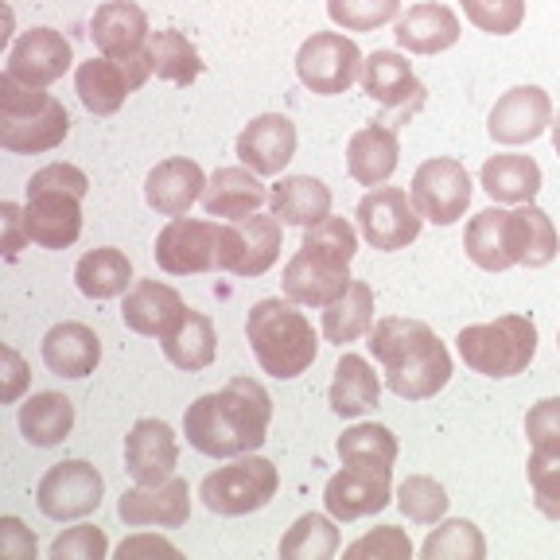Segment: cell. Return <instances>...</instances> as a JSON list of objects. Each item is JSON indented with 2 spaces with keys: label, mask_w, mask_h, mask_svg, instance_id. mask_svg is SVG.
Instances as JSON below:
<instances>
[{
  "label": "cell",
  "mask_w": 560,
  "mask_h": 560,
  "mask_svg": "<svg viewBox=\"0 0 560 560\" xmlns=\"http://www.w3.org/2000/svg\"><path fill=\"white\" fill-rule=\"evenodd\" d=\"M272 397L254 377H230L219 394H202L184 412V436L210 459H237L265 444Z\"/></svg>",
  "instance_id": "1"
},
{
  "label": "cell",
  "mask_w": 560,
  "mask_h": 560,
  "mask_svg": "<svg viewBox=\"0 0 560 560\" xmlns=\"http://www.w3.org/2000/svg\"><path fill=\"white\" fill-rule=\"evenodd\" d=\"M370 354L382 366L385 385L401 401H424L436 397L452 377V354L440 342V335L420 319L385 315L370 327Z\"/></svg>",
  "instance_id": "2"
},
{
  "label": "cell",
  "mask_w": 560,
  "mask_h": 560,
  "mask_svg": "<svg viewBox=\"0 0 560 560\" xmlns=\"http://www.w3.org/2000/svg\"><path fill=\"white\" fill-rule=\"evenodd\" d=\"M464 249L479 269L506 272L514 265L545 269L557 257L560 237L552 219L534 202H522L517 210L487 207L467 222Z\"/></svg>",
  "instance_id": "3"
},
{
  "label": "cell",
  "mask_w": 560,
  "mask_h": 560,
  "mask_svg": "<svg viewBox=\"0 0 560 560\" xmlns=\"http://www.w3.org/2000/svg\"><path fill=\"white\" fill-rule=\"evenodd\" d=\"M245 339L254 347L257 366L280 382L300 377L319 354V335H315L312 319L289 296L257 300L245 319Z\"/></svg>",
  "instance_id": "4"
},
{
  "label": "cell",
  "mask_w": 560,
  "mask_h": 560,
  "mask_svg": "<svg viewBox=\"0 0 560 560\" xmlns=\"http://www.w3.org/2000/svg\"><path fill=\"white\" fill-rule=\"evenodd\" d=\"M90 179L74 164H47L27 179L24 226L39 249H70L82 234V199Z\"/></svg>",
  "instance_id": "5"
},
{
  "label": "cell",
  "mask_w": 560,
  "mask_h": 560,
  "mask_svg": "<svg viewBox=\"0 0 560 560\" xmlns=\"http://www.w3.org/2000/svg\"><path fill=\"white\" fill-rule=\"evenodd\" d=\"M70 132V117L59 97L44 94V86L0 74V149L16 156H39L59 149Z\"/></svg>",
  "instance_id": "6"
},
{
  "label": "cell",
  "mask_w": 560,
  "mask_h": 560,
  "mask_svg": "<svg viewBox=\"0 0 560 560\" xmlns=\"http://www.w3.org/2000/svg\"><path fill=\"white\" fill-rule=\"evenodd\" d=\"M459 359L467 370L482 377H514L522 374L537 354V324L529 315L510 312L499 315L494 324H471L455 339Z\"/></svg>",
  "instance_id": "7"
},
{
  "label": "cell",
  "mask_w": 560,
  "mask_h": 560,
  "mask_svg": "<svg viewBox=\"0 0 560 560\" xmlns=\"http://www.w3.org/2000/svg\"><path fill=\"white\" fill-rule=\"evenodd\" d=\"M280 487V475L269 459L261 455H237L234 464L219 467V471H210L199 487V499L210 514H222V517H242V514H254V510H265L272 502Z\"/></svg>",
  "instance_id": "8"
},
{
  "label": "cell",
  "mask_w": 560,
  "mask_h": 560,
  "mask_svg": "<svg viewBox=\"0 0 560 560\" xmlns=\"http://www.w3.org/2000/svg\"><path fill=\"white\" fill-rule=\"evenodd\" d=\"M152 55L149 47L129 59H109V55H97V59L82 62L74 70V90H79V102L86 105L94 117H109L125 105V97L132 90H140L152 79Z\"/></svg>",
  "instance_id": "9"
},
{
  "label": "cell",
  "mask_w": 560,
  "mask_h": 560,
  "mask_svg": "<svg viewBox=\"0 0 560 560\" xmlns=\"http://www.w3.org/2000/svg\"><path fill=\"white\" fill-rule=\"evenodd\" d=\"M362 51L354 39L339 32H315L296 51V74L312 94H347L362 79Z\"/></svg>",
  "instance_id": "10"
},
{
  "label": "cell",
  "mask_w": 560,
  "mask_h": 560,
  "mask_svg": "<svg viewBox=\"0 0 560 560\" xmlns=\"http://www.w3.org/2000/svg\"><path fill=\"white\" fill-rule=\"evenodd\" d=\"M156 265L167 277H199L214 272L222 257V222L172 219L156 237Z\"/></svg>",
  "instance_id": "11"
},
{
  "label": "cell",
  "mask_w": 560,
  "mask_h": 560,
  "mask_svg": "<svg viewBox=\"0 0 560 560\" xmlns=\"http://www.w3.org/2000/svg\"><path fill=\"white\" fill-rule=\"evenodd\" d=\"M471 175L459 160L452 156H432L417 167L412 175V202L429 222L436 226H452L467 214L471 207Z\"/></svg>",
  "instance_id": "12"
},
{
  "label": "cell",
  "mask_w": 560,
  "mask_h": 560,
  "mask_svg": "<svg viewBox=\"0 0 560 560\" xmlns=\"http://www.w3.org/2000/svg\"><path fill=\"white\" fill-rule=\"evenodd\" d=\"M280 219L277 214H249V219L222 222V257L219 272H234V277L254 280L269 272L280 257Z\"/></svg>",
  "instance_id": "13"
},
{
  "label": "cell",
  "mask_w": 560,
  "mask_h": 560,
  "mask_svg": "<svg viewBox=\"0 0 560 560\" xmlns=\"http://www.w3.org/2000/svg\"><path fill=\"white\" fill-rule=\"evenodd\" d=\"M359 230L374 249L382 254H394V249H405L420 237V214L412 195H405L401 187H374L370 195H362L359 202Z\"/></svg>",
  "instance_id": "14"
},
{
  "label": "cell",
  "mask_w": 560,
  "mask_h": 560,
  "mask_svg": "<svg viewBox=\"0 0 560 560\" xmlns=\"http://www.w3.org/2000/svg\"><path fill=\"white\" fill-rule=\"evenodd\" d=\"M105 482L97 475L94 464L86 459H67V464H55L51 471L39 479L35 490V502L51 522H70V517H86L102 506Z\"/></svg>",
  "instance_id": "15"
},
{
  "label": "cell",
  "mask_w": 560,
  "mask_h": 560,
  "mask_svg": "<svg viewBox=\"0 0 560 560\" xmlns=\"http://www.w3.org/2000/svg\"><path fill=\"white\" fill-rule=\"evenodd\" d=\"M394 502V479L389 467H350L342 464L339 475L327 479L324 506L335 522H359V517L382 514Z\"/></svg>",
  "instance_id": "16"
},
{
  "label": "cell",
  "mask_w": 560,
  "mask_h": 560,
  "mask_svg": "<svg viewBox=\"0 0 560 560\" xmlns=\"http://www.w3.org/2000/svg\"><path fill=\"white\" fill-rule=\"evenodd\" d=\"M552 125V102L541 86H514L494 102L487 117L490 140H499L506 149L517 144H534L545 129Z\"/></svg>",
  "instance_id": "17"
},
{
  "label": "cell",
  "mask_w": 560,
  "mask_h": 560,
  "mask_svg": "<svg viewBox=\"0 0 560 560\" xmlns=\"http://www.w3.org/2000/svg\"><path fill=\"white\" fill-rule=\"evenodd\" d=\"M74 62V51H70V39L55 27H32L12 44L9 62H4V74L24 86H51Z\"/></svg>",
  "instance_id": "18"
},
{
  "label": "cell",
  "mask_w": 560,
  "mask_h": 560,
  "mask_svg": "<svg viewBox=\"0 0 560 560\" xmlns=\"http://www.w3.org/2000/svg\"><path fill=\"white\" fill-rule=\"evenodd\" d=\"M350 284H354V277H350L347 261H335V257L307 249V245H300V254L284 265V296L300 307L335 304Z\"/></svg>",
  "instance_id": "19"
},
{
  "label": "cell",
  "mask_w": 560,
  "mask_h": 560,
  "mask_svg": "<svg viewBox=\"0 0 560 560\" xmlns=\"http://www.w3.org/2000/svg\"><path fill=\"white\" fill-rule=\"evenodd\" d=\"M117 517L132 529L140 525H160V529H179V525L191 517V487L187 479L172 475L164 482H152V487H132L117 502Z\"/></svg>",
  "instance_id": "20"
},
{
  "label": "cell",
  "mask_w": 560,
  "mask_h": 560,
  "mask_svg": "<svg viewBox=\"0 0 560 560\" xmlns=\"http://www.w3.org/2000/svg\"><path fill=\"white\" fill-rule=\"evenodd\" d=\"M175 464H179V440H175V432L156 417L137 420L132 432L125 436V471L140 487H152V482L172 479Z\"/></svg>",
  "instance_id": "21"
},
{
  "label": "cell",
  "mask_w": 560,
  "mask_h": 560,
  "mask_svg": "<svg viewBox=\"0 0 560 560\" xmlns=\"http://www.w3.org/2000/svg\"><path fill=\"white\" fill-rule=\"evenodd\" d=\"M237 160L257 175H280L296 156V125L284 114H261L237 132Z\"/></svg>",
  "instance_id": "22"
},
{
  "label": "cell",
  "mask_w": 560,
  "mask_h": 560,
  "mask_svg": "<svg viewBox=\"0 0 560 560\" xmlns=\"http://www.w3.org/2000/svg\"><path fill=\"white\" fill-rule=\"evenodd\" d=\"M187 304L172 284L160 280H132V289L125 292L121 319L129 331L144 335V339H164L179 319H184Z\"/></svg>",
  "instance_id": "23"
},
{
  "label": "cell",
  "mask_w": 560,
  "mask_h": 560,
  "mask_svg": "<svg viewBox=\"0 0 560 560\" xmlns=\"http://www.w3.org/2000/svg\"><path fill=\"white\" fill-rule=\"evenodd\" d=\"M90 39L109 59H129V55H140L149 47V16L132 0H105L90 20Z\"/></svg>",
  "instance_id": "24"
},
{
  "label": "cell",
  "mask_w": 560,
  "mask_h": 560,
  "mask_svg": "<svg viewBox=\"0 0 560 560\" xmlns=\"http://www.w3.org/2000/svg\"><path fill=\"white\" fill-rule=\"evenodd\" d=\"M397 160H401V137H397L394 125L370 121L366 129H359L347 144V172L354 184L362 187H382L389 184V175L397 172Z\"/></svg>",
  "instance_id": "25"
},
{
  "label": "cell",
  "mask_w": 560,
  "mask_h": 560,
  "mask_svg": "<svg viewBox=\"0 0 560 560\" xmlns=\"http://www.w3.org/2000/svg\"><path fill=\"white\" fill-rule=\"evenodd\" d=\"M269 187L261 184V175L249 172V167H219V172L207 179V191H202V210L207 219H249L269 202Z\"/></svg>",
  "instance_id": "26"
},
{
  "label": "cell",
  "mask_w": 560,
  "mask_h": 560,
  "mask_svg": "<svg viewBox=\"0 0 560 560\" xmlns=\"http://www.w3.org/2000/svg\"><path fill=\"white\" fill-rule=\"evenodd\" d=\"M202 191H207V175L187 156L164 160V164L152 167L149 179H144V199H149V207L156 210V214H164V219L187 214L191 202L202 199Z\"/></svg>",
  "instance_id": "27"
},
{
  "label": "cell",
  "mask_w": 560,
  "mask_h": 560,
  "mask_svg": "<svg viewBox=\"0 0 560 560\" xmlns=\"http://www.w3.org/2000/svg\"><path fill=\"white\" fill-rule=\"evenodd\" d=\"M362 90L366 97H374L385 109H417L424 102V86L417 82L412 67L405 62V55L397 51H374L366 62H362Z\"/></svg>",
  "instance_id": "28"
},
{
  "label": "cell",
  "mask_w": 560,
  "mask_h": 560,
  "mask_svg": "<svg viewBox=\"0 0 560 560\" xmlns=\"http://www.w3.org/2000/svg\"><path fill=\"white\" fill-rule=\"evenodd\" d=\"M459 16L447 4H412L401 20H397L394 35L397 44L412 55H440L447 47L459 44Z\"/></svg>",
  "instance_id": "29"
},
{
  "label": "cell",
  "mask_w": 560,
  "mask_h": 560,
  "mask_svg": "<svg viewBox=\"0 0 560 560\" xmlns=\"http://www.w3.org/2000/svg\"><path fill=\"white\" fill-rule=\"evenodd\" d=\"M44 362L59 377H86L102 362V339L86 324H59L44 335Z\"/></svg>",
  "instance_id": "30"
},
{
  "label": "cell",
  "mask_w": 560,
  "mask_h": 560,
  "mask_svg": "<svg viewBox=\"0 0 560 560\" xmlns=\"http://www.w3.org/2000/svg\"><path fill=\"white\" fill-rule=\"evenodd\" d=\"M269 207L284 226H315L331 214V187L315 175H284L269 195Z\"/></svg>",
  "instance_id": "31"
},
{
  "label": "cell",
  "mask_w": 560,
  "mask_h": 560,
  "mask_svg": "<svg viewBox=\"0 0 560 560\" xmlns=\"http://www.w3.org/2000/svg\"><path fill=\"white\" fill-rule=\"evenodd\" d=\"M160 347H164V359L172 362L175 370L199 374V370H207L210 362H214V354H219V335H214L210 315L187 307L184 319L160 339Z\"/></svg>",
  "instance_id": "32"
},
{
  "label": "cell",
  "mask_w": 560,
  "mask_h": 560,
  "mask_svg": "<svg viewBox=\"0 0 560 560\" xmlns=\"http://www.w3.org/2000/svg\"><path fill=\"white\" fill-rule=\"evenodd\" d=\"M482 187L494 202H534L541 191V167L534 156H517V152H502V156H490L482 164Z\"/></svg>",
  "instance_id": "33"
},
{
  "label": "cell",
  "mask_w": 560,
  "mask_h": 560,
  "mask_svg": "<svg viewBox=\"0 0 560 560\" xmlns=\"http://www.w3.org/2000/svg\"><path fill=\"white\" fill-rule=\"evenodd\" d=\"M331 412L354 420L362 412H370L382 397V382H377L374 366H370L362 354H342L339 366H335V382H331Z\"/></svg>",
  "instance_id": "34"
},
{
  "label": "cell",
  "mask_w": 560,
  "mask_h": 560,
  "mask_svg": "<svg viewBox=\"0 0 560 560\" xmlns=\"http://www.w3.org/2000/svg\"><path fill=\"white\" fill-rule=\"evenodd\" d=\"M74 429V405L62 394H32L20 405V432L32 447H55Z\"/></svg>",
  "instance_id": "35"
},
{
  "label": "cell",
  "mask_w": 560,
  "mask_h": 560,
  "mask_svg": "<svg viewBox=\"0 0 560 560\" xmlns=\"http://www.w3.org/2000/svg\"><path fill=\"white\" fill-rule=\"evenodd\" d=\"M74 280H79V292L90 300H114L125 296L132 289V261L114 249V245H102V249H90L79 265H74Z\"/></svg>",
  "instance_id": "36"
},
{
  "label": "cell",
  "mask_w": 560,
  "mask_h": 560,
  "mask_svg": "<svg viewBox=\"0 0 560 560\" xmlns=\"http://www.w3.org/2000/svg\"><path fill=\"white\" fill-rule=\"evenodd\" d=\"M370 327H374V289L366 280H354L335 304L324 307V335L335 347L362 339V335H370Z\"/></svg>",
  "instance_id": "37"
},
{
  "label": "cell",
  "mask_w": 560,
  "mask_h": 560,
  "mask_svg": "<svg viewBox=\"0 0 560 560\" xmlns=\"http://www.w3.org/2000/svg\"><path fill=\"white\" fill-rule=\"evenodd\" d=\"M149 55H152V70L156 79L172 82V86H191L202 74V59L195 51V44L184 32H152L149 39Z\"/></svg>",
  "instance_id": "38"
},
{
  "label": "cell",
  "mask_w": 560,
  "mask_h": 560,
  "mask_svg": "<svg viewBox=\"0 0 560 560\" xmlns=\"http://www.w3.org/2000/svg\"><path fill=\"white\" fill-rule=\"evenodd\" d=\"M339 459L350 467H389L397 464V436L385 424H354L339 436Z\"/></svg>",
  "instance_id": "39"
},
{
  "label": "cell",
  "mask_w": 560,
  "mask_h": 560,
  "mask_svg": "<svg viewBox=\"0 0 560 560\" xmlns=\"http://www.w3.org/2000/svg\"><path fill=\"white\" fill-rule=\"evenodd\" d=\"M339 552V529L331 517L324 514H304L292 522V529L280 541V557L284 560H327Z\"/></svg>",
  "instance_id": "40"
},
{
  "label": "cell",
  "mask_w": 560,
  "mask_h": 560,
  "mask_svg": "<svg viewBox=\"0 0 560 560\" xmlns=\"http://www.w3.org/2000/svg\"><path fill=\"white\" fill-rule=\"evenodd\" d=\"M424 560H482L487 557V537L467 517H452L440 529H432L429 541L420 545Z\"/></svg>",
  "instance_id": "41"
},
{
  "label": "cell",
  "mask_w": 560,
  "mask_h": 560,
  "mask_svg": "<svg viewBox=\"0 0 560 560\" xmlns=\"http://www.w3.org/2000/svg\"><path fill=\"white\" fill-rule=\"evenodd\" d=\"M447 502H452L447 490L436 479H429V475H409L397 487V510L417 525H436L447 514Z\"/></svg>",
  "instance_id": "42"
},
{
  "label": "cell",
  "mask_w": 560,
  "mask_h": 560,
  "mask_svg": "<svg viewBox=\"0 0 560 560\" xmlns=\"http://www.w3.org/2000/svg\"><path fill=\"white\" fill-rule=\"evenodd\" d=\"M327 16L342 32H374L401 20V0H327Z\"/></svg>",
  "instance_id": "43"
},
{
  "label": "cell",
  "mask_w": 560,
  "mask_h": 560,
  "mask_svg": "<svg viewBox=\"0 0 560 560\" xmlns=\"http://www.w3.org/2000/svg\"><path fill=\"white\" fill-rule=\"evenodd\" d=\"M529 487H534V506L545 517L560 522V452H529Z\"/></svg>",
  "instance_id": "44"
},
{
  "label": "cell",
  "mask_w": 560,
  "mask_h": 560,
  "mask_svg": "<svg viewBox=\"0 0 560 560\" xmlns=\"http://www.w3.org/2000/svg\"><path fill=\"white\" fill-rule=\"evenodd\" d=\"M459 4L467 20L487 35H510L525 20V0H459Z\"/></svg>",
  "instance_id": "45"
},
{
  "label": "cell",
  "mask_w": 560,
  "mask_h": 560,
  "mask_svg": "<svg viewBox=\"0 0 560 560\" xmlns=\"http://www.w3.org/2000/svg\"><path fill=\"white\" fill-rule=\"evenodd\" d=\"M304 245L307 249H319V254L335 257V261H347L354 257V249H359V234H354V226H350L347 219H331L327 214L324 222H315V226L304 230Z\"/></svg>",
  "instance_id": "46"
},
{
  "label": "cell",
  "mask_w": 560,
  "mask_h": 560,
  "mask_svg": "<svg viewBox=\"0 0 560 560\" xmlns=\"http://www.w3.org/2000/svg\"><path fill=\"white\" fill-rule=\"evenodd\" d=\"M347 557H374V560H409L412 541L405 529L397 525H377L374 534L359 537L354 545H347Z\"/></svg>",
  "instance_id": "47"
},
{
  "label": "cell",
  "mask_w": 560,
  "mask_h": 560,
  "mask_svg": "<svg viewBox=\"0 0 560 560\" xmlns=\"http://www.w3.org/2000/svg\"><path fill=\"white\" fill-rule=\"evenodd\" d=\"M109 552V541L97 525H74L51 541V560H102Z\"/></svg>",
  "instance_id": "48"
},
{
  "label": "cell",
  "mask_w": 560,
  "mask_h": 560,
  "mask_svg": "<svg viewBox=\"0 0 560 560\" xmlns=\"http://www.w3.org/2000/svg\"><path fill=\"white\" fill-rule=\"evenodd\" d=\"M525 436L534 452H560V397H545L525 412Z\"/></svg>",
  "instance_id": "49"
},
{
  "label": "cell",
  "mask_w": 560,
  "mask_h": 560,
  "mask_svg": "<svg viewBox=\"0 0 560 560\" xmlns=\"http://www.w3.org/2000/svg\"><path fill=\"white\" fill-rule=\"evenodd\" d=\"M0 552L12 560H35V537L20 517H0Z\"/></svg>",
  "instance_id": "50"
},
{
  "label": "cell",
  "mask_w": 560,
  "mask_h": 560,
  "mask_svg": "<svg viewBox=\"0 0 560 560\" xmlns=\"http://www.w3.org/2000/svg\"><path fill=\"white\" fill-rule=\"evenodd\" d=\"M0 214H4V234H9V242H4V257H16L20 245L27 242V226H24V210L16 207V202H4L0 207Z\"/></svg>",
  "instance_id": "51"
},
{
  "label": "cell",
  "mask_w": 560,
  "mask_h": 560,
  "mask_svg": "<svg viewBox=\"0 0 560 560\" xmlns=\"http://www.w3.org/2000/svg\"><path fill=\"white\" fill-rule=\"evenodd\" d=\"M4 366H9V382H4L0 397H4V401L12 405L20 394H24V385H27V366H24V359H20L16 347H4Z\"/></svg>",
  "instance_id": "52"
},
{
  "label": "cell",
  "mask_w": 560,
  "mask_h": 560,
  "mask_svg": "<svg viewBox=\"0 0 560 560\" xmlns=\"http://www.w3.org/2000/svg\"><path fill=\"white\" fill-rule=\"evenodd\" d=\"M156 549H164V552H175V545L172 541H164V537H129V541H121V549H117V557H137V552H156Z\"/></svg>",
  "instance_id": "53"
},
{
  "label": "cell",
  "mask_w": 560,
  "mask_h": 560,
  "mask_svg": "<svg viewBox=\"0 0 560 560\" xmlns=\"http://www.w3.org/2000/svg\"><path fill=\"white\" fill-rule=\"evenodd\" d=\"M552 149H557V156H560V117L552 121Z\"/></svg>",
  "instance_id": "54"
},
{
  "label": "cell",
  "mask_w": 560,
  "mask_h": 560,
  "mask_svg": "<svg viewBox=\"0 0 560 560\" xmlns=\"http://www.w3.org/2000/svg\"><path fill=\"white\" fill-rule=\"evenodd\" d=\"M557 347H560V331H557Z\"/></svg>",
  "instance_id": "55"
}]
</instances>
